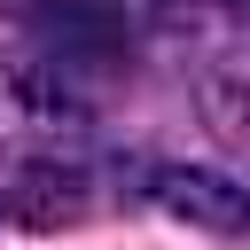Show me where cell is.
<instances>
[{"instance_id": "obj_1", "label": "cell", "mask_w": 250, "mask_h": 250, "mask_svg": "<svg viewBox=\"0 0 250 250\" xmlns=\"http://www.w3.org/2000/svg\"><path fill=\"white\" fill-rule=\"evenodd\" d=\"M148 195H156V211H172L195 234H219V242L250 234V188L234 172H219V164H156Z\"/></svg>"}, {"instance_id": "obj_2", "label": "cell", "mask_w": 250, "mask_h": 250, "mask_svg": "<svg viewBox=\"0 0 250 250\" xmlns=\"http://www.w3.org/2000/svg\"><path fill=\"white\" fill-rule=\"evenodd\" d=\"M31 31L55 62H117L133 55V16L117 0H31Z\"/></svg>"}, {"instance_id": "obj_3", "label": "cell", "mask_w": 250, "mask_h": 250, "mask_svg": "<svg viewBox=\"0 0 250 250\" xmlns=\"http://www.w3.org/2000/svg\"><path fill=\"white\" fill-rule=\"evenodd\" d=\"M78 211H86V180L70 164H16L0 188V219L23 234H62Z\"/></svg>"}, {"instance_id": "obj_4", "label": "cell", "mask_w": 250, "mask_h": 250, "mask_svg": "<svg viewBox=\"0 0 250 250\" xmlns=\"http://www.w3.org/2000/svg\"><path fill=\"white\" fill-rule=\"evenodd\" d=\"M203 109H211V125L219 133H234V141H250V86H203Z\"/></svg>"}, {"instance_id": "obj_5", "label": "cell", "mask_w": 250, "mask_h": 250, "mask_svg": "<svg viewBox=\"0 0 250 250\" xmlns=\"http://www.w3.org/2000/svg\"><path fill=\"white\" fill-rule=\"evenodd\" d=\"M227 16H250V0H227Z\"/></svg>"}]
</instances>
